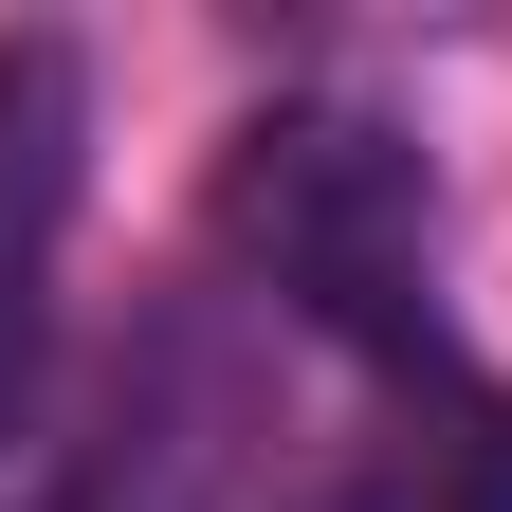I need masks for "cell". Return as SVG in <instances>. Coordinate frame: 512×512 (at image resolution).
<instances>
[{
  "instance_id": "6da1fadb",
  "label": "cell",
  "mask_w": 512,
  "mask_h": 512,
  "mask_svg": "<svg viewBox=\"0 0 512 512\" xmlns=\"http://www.w3.org/2000/svg\"><path fill=\"white\" fill-rule=\"evenodd\" d=\"M220 220H238V256L275 275L330 348H366L403 403H439V421H476L494 384H476V348L439 330V256H421V147L384 110H330V92H293V110H256L238 128V165H220Z\"/></svg>"
},
{
  "instance_id": "7a4b0ae2",
  "label": "cell",
  "mask_w": 512,
  "mask_h": 512,
  "mask_svg": "<svg viewBox=\"0 0 512 512\" xmlns=\"http://www.w3.org/2000/svg\"><path fill=\"white\" fill-rule=\"evenodd\" d=\"M74 183H92V55L74 37H0V458H19L37 366H55V238H74Z\"/></svg>"
},
{
  "instance_id": "3957f363",
  "label": "cell",
  "mask_w": 512,
  "mask_h": 512,
  "mask_svg": "<svg viewBox=\"0 0 512 512\" xmlns=\"http://www.w3.org/2000/svg\"><path fill=\"white\" fill-rule=\"evenodd\" d=\"M202 458H220V403H202L183 366H147V384L110 403V439H92L37 512H202Z\"/></svg>"
}]
</instances>
